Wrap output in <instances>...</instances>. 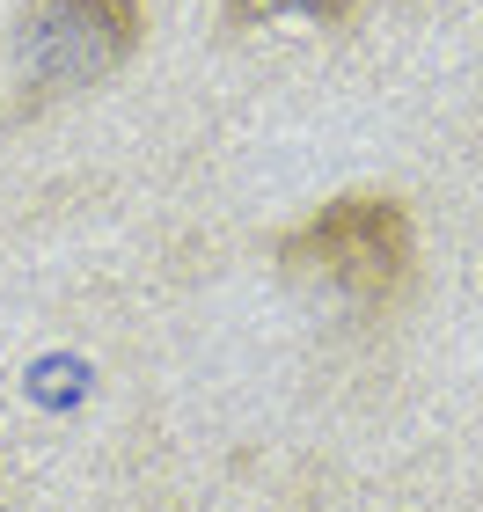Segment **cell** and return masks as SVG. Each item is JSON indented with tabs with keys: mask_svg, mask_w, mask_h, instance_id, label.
Wrapping results in <instances>:
<instances>
[{
	"mask_svg": "<svg viewBox=\"0 0 483 512\" xmlns=\"http://www.w3.org/2000/svg\"><path fill=\"white\" fill-rule=\"evenodd\" d=\"M279 271L352 308H396L418 278V220L396 191H344L279 235Z\"/></svg>",
	"mask_w": 483,
	"mask_h": 512,
	"instance_id": "6da1fadb",
	"label": "cell"
},
{
	"mask_svg": "<svg viewBox=\"0 0 483 512\" xmlns=\"http://www.w3.org/2000/svg\"><path fill=\"white\" fill-rule=\"evenodd\" d=\"M147 44V0H22L15 15V118L118 81Z\"/></svg>",
	"mask_w": 483,
	"mask_h": 512,
	"instance_id": "7a4b0ae2",
	"label": "cell"
},
{
	"mask_svg": "<svg viewBox=\"0 0 483 512\" xmlns=\"http://www.w3.org/2000/svg\"><path fill=\"white\" fill-rule=\"evenodd\" d=\"M359 15V0H220L227 30H264V22H322V30H344Z\"/></svg>",
	"mask_w": 483,
	"mask_h": 512,
	"instance_id": "3957f363",
	"label": "cell"
}]
</instances>
